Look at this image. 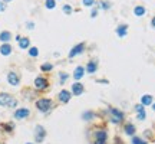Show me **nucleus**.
I'll list each match as a JSON object with an SVG mask.
<instances>
[{"mask_svg":"<svg viewBox=\"0 0 155 144\" xmlns=\"http://www.w3.org/2000/svg\"><path fill=\"white\" fill-rule=\"evenodd\" d=\"M7 81H9L10 85L16 87V85H19V82H20V76L17 75L16 72H9L7 73Z\"/></svg>","mask_w":155,"mask_h":144,"instance_id":"7","label":"nucleus"},{"mask_svg":"<svg viewBox=\"0 0 155 144\" xmlns=\"http://www.w3.org/2000/svg\"><path fill=\"white\" fill-rule=\"evenodd\" d=\"M95 144H106L105 141H99V140H96V141H95Z\"/></svg>","mask_w":155,"mask_h":144,"instance_id":"37","label":"nucleus"},{"mask_svg":"<svg viewBox=\"0 0 155 144\" xmlns=\"http://www.w3.org/2000/svg\"><path fill=\"white\" fill-rule=\"evenodd\" d=\"M71 92L69 91H66V89H63V91H60L59 92V101L60 102H68L69 99H71Z\"/></svg>","mask_w":155,"mask_h":144,"instance_id":"11","label":"nucleus"},{"mask_svg":"<svg viewBox=\"0 0 155 144\" xmlns=\"http://www.w3.org/2000/svg\"><path fill=\"white\" fill-rule=\"evenodd\" d=\"M3 127L6 128V131H12V130H13V124H12V122H9V124H4Z\"/></svg>","mask_w":155,"mask_h":144,"instance_id":"30","label":"nucleus"},{"mask_svg":"<svg viewBox=\"0 0 155 144\" xmlns=\"http://www.w3.org/2000/svg\"><path fill=\"white\" fill-rule=\"evenodd\" d=\"M93 117V112H83V120H92Z\"/></svg>","mask_w":155,"mask_h":144,"instance_id":"26","label":"nucleus"},{"mask_svg":"<svg viewBox=\"0 0 155 144\" xmlns=\"http://www.w3.org/2000/svg\"><path fill=\"white\" fill-rule=\"evenodd\" d=\"M135 110L138 112H141V111H144V105L142 104H138V105H135Z\"/></svg>","mask_w":155,"mask_h":144,"instance_id":"33","label":"nucleus"},{"mask_svg":"<svg viewBox=\"0 0 155 144\" xmlns=\"http://www.w3.org/2000/svg\"><path fill=\"white\" fill-rule=\"evenodd\" d=\"M72 94L76 96H79L83 94V85H82L81 82H75L73 85H72Z\"/></svg>","mask_w":155,"mask_h":144,"instance_id":"9","label":"nucleus"},{"mask_svg":"<svg viewBox=\"0 0 155 144\" xmlns=\"http://www.w3.org/2000/svg\"><path fill=\"white\" fill-rule=\"evenodd\" d=\"M0 105H1V107L15 108L17 105V99H15L10 94H0Z\"/></svg>","mask_w":155,"mask_h":144,"instance_id":"2","label":"nucleus"},{"mask_svg":"<svg viewBox=\"0 0 155 144\" xmlns=\"http://www.w3.org/2000/svg\"><path fill=\"white\" fill-rule=\"evenodd\" d=\"M6 10V3L3 0H0V12H4Z\"/></svg>","mask_w":155,"mask_h":144,"instance_id":"32","label":"nucleus"},{"mask_svg":"<svg viewBox=\"0 0 155 144\" xmlns=\"http://www.w3.org/2000/svg\"><path fill=\"white\" fill-rule=\"evenodd\" d=\"M49 87V84H48V79L46 78H43V76H37L36 79H35V88L42 91V89H46Z\"/></svg>","mask_w":155,"mask_h":144,"instance_id":"3","label":"nucleus"},{"mask_svg":"<svg viewBox=\"0 0 155 144\" xmlns=\"http://www.w3.org/2000/svg\"><path fill=\"white\" fill-rule=\"evenodd\" d=\"M3 1H4V3H9V1H12V0H3Z\"/></svg>","mask_w":155,"mask_h":144,"instance_id":"38","label":"nucleus"},{"mask_svg":"<svg viewBox=\"0 0 155 144\" xmlns=\"http://www.w3.org/2000/svg\"><path fill=\"white\" fill-rule=\"evenodd\" d=\"M96 69H98V62H96L95 59H93V61H89L88 65H86V72H88V73H95Z\"/></svg>","mask_w":155,"mask_h":144,"instance_id":"10","label":"nucleus"},{"mask_svg":"<svg viewBox=\"0 0 155 144\" xmlns=\"http://www.w3.org/2000/svg\"><path fill=\"white\" fill-rule=\"evenodd\" d=\"M63 12H65L66 15H72V7H71L69 4H65V6H63Z\"/></svg>","mask_w":155,"mask_h":144,"instance_id":"27","label":"nucleus"},{"mask_svg":"<svg viewBox=\"0 0 155 144\" xmlns=\"http://www.w3.org/2000/svg\"><path fill=\"white\" fill-rule=\"evenodd\" d=\"M96 140H99V141H106V131L105 130H99V131H96Z\"/></svg>","mask_w":155,"mask_h":144,"instance_id":"18","label":"nucleus"},{"mask_svg":"<svg viewBox=\"0 0 155 144\" xmlns=\"http://www.w3.org/2000/svg\"><path fill=\"white\" fill-rule=\"evenodd\" d=\"M125 133H126L128 136H134V134H135V127H134L132 124H126V125H125Z\"/></svg>","mask_w":155,"mask_h":144,"instance_id":"19","label":"nucleus"},{"mask_svg":"<svg viewBox=\"0 0 155 144\" xmlns=\"http://www.w3.org/2000/svg\"><path fill=\"white\" fill-rule=\"evenodd\" d=\"M17 43H19V48L20 49H27L29 45H30V40H29V38H20V40Z\"/></svg>","mask_w":155,"mask_h":144,"instance_id":"15","label":"nucleus"},{"mask_svg":"<svg viewBox=\"0 0 155 144\" xmlns=\"http://www.w3.org/2000/svg\"><path fill=\"white\" fill-rule=\"evenodd\" d=\"M26 27H27V29H30V30H32L33 27H35V23H33V22H27V23H26Z\"/></svg>","mask_w":155,"mask_h":144,"instance_id":"34","label":"nucleus"},{"mask_svg":"<svg viewBox=\"0 0 155 144\" xmlns=\"http://www.w3.org/2000/svg\"><path fill=\"white\" fill-rule=\"evenodd\" d=\"M40 69H42V72H49V71L53 69V65L49 64V62H46V64H43L40 66Z\"/></svg>","mask_w":155,"mask_h":144,"instance_id":"21","label":"nucleus"},{"mask_svg":"<svg viewBox=\"0 0 155 144\" xmlns=\"http://www.w3.org/2000/svg\"><path fill=\"white\" fill-rule=\"evenodd\" d=\"M152 108H154V111H155V104H154V107H152Z\"/></svg>","mask_w":155,"mask_h":144,"instance_id":"39","label":"nucleus"},{"mask_svg":"<svg viewBox=\"0 0 155 144\" xmlns=\"http://www.w3.org/2000/svg\"><path fill=\"white\" fill-rule=\"evenodd\" d=\"M96 15H98V9H93V10H92V13H90V16L96 17Z\"/></svg>","mask_w":155,"mask_h":144,"instance_id":"35","label":"nucleus"},{"mask_svg":"<svg viewBox=\"0 0 155 144\" xmlns=\"http://www.w3.org/2000/svg\"><path fill=\"white\" fill-rule=\"evenodd\" d=\"M145 111H141V112H138V120H145Z\"/></svg>","mask_w":155,"mask_h":144,"instance_id":"31","label":"nucleus"},{"mask_svg":"<svg viewBox=\"0 0 155 144\" xmlns=\"http://www.w3.org/2000/svg\"><path fill=\"white\" fill-rule=\"evenodd\" d=\"M45 136H46L45 128L42 127V125H36V130H35V140H36L37 143H42L43 138H45Z\"/></svg>","mask_w":155,"mask_h":144,"instance_id":"5","label":"nucleus"},{"mask_svg":"<svg viewBox=\"0 0 155 144\" xmlns=\"http://www.w3.org/2000/svg\"><path fill=\"white\" fill-rule=\"evenodd\" d=\"M10 39H12V33L9 32V30H3V32L0 33V40L3 43H7Z\"/></svg>","mask_w":155,"mask_h":144,"instance_id":"14","label":"nucleus"},{"mask_svg":"<svg viewBox=\"0 0 155 144\" xmlns=\"http://www.w3.org/2000/svg\"><path fill=\"white\" fill-rule=\"evenodd\" d=\"M109 112L112 114V117H111V120H112V122H121V121L123 120V112L119 111V110H116V108H111L109 110Z\"/></svg>","mask_w":155,"mask_h":144,"instance_id":"4","label":"nucleus"},{"mask_svg":"<svg viewBox=\"0 0 155 144\" xmlns=\"http://www.w3.org/2000/svg\"><path fill=\"white\" fill-rule=\"evenodd\" d=\"M59 78H60V84H65V81L68 79L69 76H68V73H63V72H60V73H59Z\"/></svg>","mask_w":155,"mask_h":144,"instance_id":"25","label":"nucleus"},{"mask_svg":"<svg viewBox=\"0 0 155 144\" xmlns=\"http://www.w3.org/2000/svg\"><path fill=\"white\" fill-rule=\"evenodd\" d=\"M0 53L4 56L10 55V53H12V46H10L9 43H3V45L0 46Z\"/></svg>","mask_w":155,"mask_h":144,"instance_id":"13","label":"nucleus"},{"mask_svg":"<svg viewBox=\"0 0 155 144\" xmlns=\"http://www.w3.org/2000/svg\"><path fill=\"white\" fill-rule=\"evenodd\" d=\"M45 6H46V9H55L56 7V0H46Z\"/></svg>","mask_w":155,"mask_h":144,"instance_id":"22","label":"nucleus"},{"mask_svg":"<svg viewBox=\"0 0 155 144\" xmlns=\"http://www.w3.org/2000/svg\"><path fill=\"white\" fill-rule=\"evenodd\" d=\"M132 144H147L145 141H142L141 138H138V137H134L132 138Z\"/></svg>","mask_w":155,"mask_h":144,"instance_id":"28","label":"nucleus"},{"mask_svg":"<svg viewBox=\"0 0 155 144\" xmlns=\"http://www.w3.org/2000/svg\"><path fill=\"white\" fill-rule=\"evenodd\" d=\"M52 107H53V101H52L50 98H40V99L36 101V108L42 112L50 111Z\"/></svg>","mask_w":155,"mask_h":144,"instance_id":"1","label":"nucleus"},{"mask_svg":"<svg viewBox=\"0 0 155 144\" xmlns=\"http://www.w3.org/2000/svg\"><path fill=\"white\" fill-rule=\"evenodd\" d=\"M126 32H128V26L126 24H121V26L116 27V35L119 38H125L126 36Z\"/></svg>","mask_w":155,"mask_h":144,"instance_id":"12","label":"nucleus"},{"mask_svg":"<svg viewBox=\"0 0 155 144\" xmlns=\"http://www.w3.org/2000/svg\"><path fill=\"white\" fill-rule=\"evenodd\" d=\"M93 3H95V0H83V6H93Z\"/></svg>","mask_w":155,"mask_h":144,"instance_id":"29","label":"nucleus"},{"mask_svg":"<svg viewBox=\"0 0 155 144\" xmlns=\"http://www.w3.org/2000/svg\"><path fill=\"white\" fill-rule=\"evenodd\" d=\"M99 6H101V7L104 9V10H108V9L111 7L112 4H111L109 1H101V4H99Z\"/></svg>","mask_w":155,"mask_h":144,"instance_id":"24","label":"nucleus"},{"mask_svg":"<svg viewBox=\"0 0 155 144\" xmlns=\"http://www.w3.org/2000/svg\"><path fill=\"white\" fill-rule=\"evenodd\" d=\"M85 69L82 68V66H78L76 69H75V72H73V76H75V79H81L82 76H83V73H85Z\"/></svg>","mask_w":155,"mask_h":144,"instance_id":"17","label":"nucleus"},{"mask_svg":"<svg viewBox=\"0 0 155 144\" xmlns=\"http://www.w3.org/2000/svg\"><path fill=\"white\" fill-rule=\"evenodd\" d=\"M29 115H30V111L27 108H19V110L15 111V118L16 120H25Z\"/></svg>","mask_w":155,"mask_h":144,"instance_id":"6","label":"nucleus"},{"mask_svg":"<svg viewBox=\"0 0 155 144\" xmlns=\"http://www.w3.org/2000/svg\"><path fill=\"white\" fill-rule=\"evenodd\" d=\"M27 144H32V143H27Z\"/></svg>","mask_w":155,"mask_h":144,"instance_id":"40","label":"nucleus"},{"mask_svg":"<svg viewBox=\"0 0 155 144\" xmlns=\"http://www.w3.org/2000/svg\"><path fill=\"white\" fill-rule=\"evenodd\" d=\"M29 55L32 56V58H36V56L39 55V49L37 48H30L29 49Z\"/></svg>","mask_w":155,"mask_h":144,"instance_id":"23","label":"nucleus"},{"mask_svg":"<svg viewBox=\"0 0 155 144\" xmlns=\"http://www.w3.org/2000/svg\"><path fill=\"white\" fill-rule=\"evenodd\" d=\"M141 104H142V105L152 104V96H151V95H144V96H142V99H141Z\"/></svg>","mask_w":155,"mask_h":144,"instance_id":"20","label":"nucleus"},{"mask_svg":"<svg viewBox=\"0 0 155 144\" xmlns=\"http://www.w3.org/2000/svg\"><path fill=\"white\" fill-rule=\"evenodd\" d=\"M83 50H85V43H79V45L73 46V48H72V50L69 52V58H73V56L79 55V53H82Z\"/></svg>","mask_w":155,"mask_h":144,"instance_id":"8","label":"nucleus"},{"mask_svg":"<svg viewBox=\"0 0 155 144\" xmlns=\"http://www.w3.org/2000/svg\"><path fill=\"white\" fill-rule=\"evenodd\" d=\"M145 12H147V10H145L144 6H137V7L134 9V15H135V16H138V17L144 16V15H145Z\"/></svg>","mask_w":155,"mask_h":144,"instance_id":"16","label":"nucleus"},{"mask_svg":"<svg viewBox=\"0 0 155 144\" xmlns=\"http://www.w3.org/2000/svg\"><path fill=\"white\" fill-rule=\"evenodd\" d=\"M151 24H152V27H155V17H152V20H151Z\"/></svg>","mask_w":155,"mask_h":144,"instance_id":"36","label":"nucleus"}]
</instances>
